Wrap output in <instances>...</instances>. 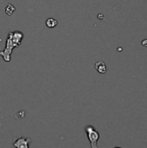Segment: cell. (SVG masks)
<instances>
[{
    "instance_id": "6da1fadb",
    "label": "cell",
    "mask_w": 147,
    "mask_h": 148,
    "mask_svg": "<svg viewBox=\"0 0 147 148\" xmlns=\"http://www.w3.org/2000/svg\"><path fill=\"white\" fill-rule=\"evenodd\" d=\"M22 39H23V33L21 32L16 31V32H10L9 34L6 42V48L3 51L0 52V55L3 57L4 61L10 62V56L12 52V49L20 44Z\"/></svg>"
},
{
    "instance_id": "7a4b0ae2",
    "label": "cell",
    "mask_w": 147,
    "mask_h": 148,
    "mask_svg": "<svg viewBox=\"0 0 147 148\" xmlns=\"http://www.w3.org/2000/svg\"><path fill=\"white\" fill-rule=\"evenodd\" d=\"M86 133L89 140L91 148H98L97 142L100 139V134L93 127H88L86 128Z\"/></svg>"
},
{
    "instance_id": "3957f363",
    "label": "cell",
    "mask_w": 147,
    "mask_h": 148,
    "mask_svg": "<svg viewBox=\"0 0 147 148\" xmlns=\"http://www.w3.org/2000/svg\"><path fill=\"white\" fill-rule=\"evenodd\" d=\"M29 138L18 137L13 143V146L16 148H29Z\"/></svg>"
},
{
    "instance_id": "277c9868",
    "label": "cell",
    "mask_w": 147,
    "mask_h": 148,
    "mask_svg": "<svg viewBox=\"0 0 147 148\" xmlns=\"http://www.w3.org/2000/svg\"><path fill=\"white\" fill-rule=\"evenodd\" d=\"M95 69L96 70L101 74H105L107 72V66L103 62H97L95 63Z\"/></svg>"
},
{
    "instance_id": "5b68a950",
    "label": "cell",
    "mask_w": 147,
    "mask_h": 148,
    "mask_svg": "<svg viewBox=\"0 0 147 148\" xmlns=\"http://www.w3.org/2000/svg\"><path fill=\"white\" fill-rule=\"evenodd\" d=\"M46 25L48 28H54L57 25V21L55 19V18H48L47 21H46Z\"/></svg>"
},
{
    "instance_id": "8992f818",
    "label": "cell",
    "mask_w": 147,
    "mask_h": 148,
    "mask_svg": "<svg viewBox=\"0 0 147 148\" xmlns=\"http://www.w3.org/2000/svg\"><path fill=\"white\" fill-rule=\"evenodd\" d=\"M14 11H15V7H13L11 4H8V5H7V7H6V10H5L6 14H8V15H11Z\"/></svg>"
},
{
    "instance_id": "52a82bcc",
    "label": "cell",
    "mask_w": 147,
    "mask_h": 148,
    "mask_svg": "<svg viewBox=\"0 0 147 148\" xmlns=\"http://www.w3.org/2000/svg\"><path fill=\"white\" fill-rule=\"evenodd\" d=\"M141 44H142L143 46H145V47H147V39L143 40V41H142V42H141Z\"/></svg>"
},
{
    "instance_id": "ba28073f",
    "label": "cell",
    "mask_w": 147,
    "mask_h": 148,
    "mask_svg": "<svg viewBox=\"0 0 147 148\" xmlns=\"http://www.w3.org/2000/svg\"><path fill=\"white\" fill-rule=\"evenodd\" d=\"M114 148H121V147H114Z\"/></svg>"
}]
</instances>
